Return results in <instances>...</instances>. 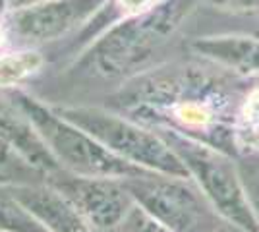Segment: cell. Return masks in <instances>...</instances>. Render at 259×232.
I'll return each instance as SVG.
<instances>
[{"label": "cell", "instance_id": "6da1fadb", "mask_svg": "<svg viewBox=\"0 0 259 232\" xmlns=\"http://www.w3.org/2000/svg\"><path fill=\"white\" fill-rule=\"evenodd\" d=\"M14 101L25 112V116L41 135L49 151L54 155V159L62 161L66 166L74 168L79 174L89 178H134L143 174L140 166L120 159L118 155L99 144L93 135H89L62 116L47 111L43 105H39L31 97L18 95Z\"/></svg>", "mask_w": 259, "mask_h": 232}, {"label": "cell", "instance_id": "7a4b0ae2", "mask_svg": "<svg viewBox=\"0 0 259 232\" xmlns=\"http://www.w3.org/2000/svg\"><path fill=\"white\" fill-rule=\"evenodd\" d=\"M60 114L62 118L76 124L77 128H81L89 135H93L108 151L118 155L120 159L132 165L147 170H157L166 176H190L188 166L184 165V161L172 147L166 144V140L147 130H141L140 126L132 122L91 109H66Z\"/></svg>", "mask_w": 259, "mask_h": 232}, {"label": "cell", "instance_id": "3957f363", "mask_svg": "<svg viewBox=\"0 0 259 232\" xmlns=\"http://www.w3.org/2000/svg\"><path fill=\"white\" fill-rule=\"evenodd\" d=\"M166 144L178 153L190 174L197 178L221 215L244 230L259 232V221L244 192L240 172L225 155L176 133H170Z\"/></svg>", "mask_w": 259, "mask_h": 232}, {"label": "cell", "instance_id": "277c9868", "mask_svg": "<svg viewBox=\"0 0 259 232\" xmlns=\"http://www.w3.org/2000/svg\"><path fill=\"white\" fill-rule=\"evenodd\" d=\"M192 2L194 0H166L147 16L116 27L95 51L101 70L107 74H118L143 60L178 27Z\"/></svg>", "mask_w": 259, "mask_h": 232}, {"label": "cell", "instance_id": "5b68a950", "mask_svg": "<svg viewBox=\"0 0 259 232\" xmlns=\"http://www.w3.org/2000/svg\"><path fill=\"white\" fill-rule=\"evenodd\" d=\"M124 190L172 232H213V219L190 188L170 180L134 176Z\"/></svg>", "mask_w": 259, "mask_h": 232}, {"label": "cell", "instance_id": "8992f818", "mask_svg": "<svg viewBox=\"0 0 259 232\" xmlns=\"http://www.w3.org/2000/svg\"><path fill=\"white\" fill-rule=\"evenodd\" d=\"M103 0H45L18 8L10 18L14 35L25 41H51L83 22Z\"/></svg>", "mask_w": 259, "mask_h": 232}, {"label": "cell", "instance_id": "52a82bcc", "mask_svg": "<svg viewBox=\"0 0 259 232\" xmlns=\"http://www.w3.org/2000/svg\"><path fill=\"white\" fill-rule=\"evenodd\" d=\"M56 190L72 201L87 224L97 228H110L118 224L128 213V194L101 178H72L58 182Z\"/></svg>", "mask_w": 259, "mask_h": 232}, {"label": "cell", "instance_id": "ba28073f", "mask_svg": "<svg viewBox=\"0 0 259 232\" xmlns=\"http://www.w3.org/2000/svg\"><path fill=\"white\" fill-rule=\"evenodd\" d=\"M10 192L49 232H91L79 211L58 190L10 186Z\"/></svg>", "mask_w": 259, "mask_h": 232}, {"label": "cell", "instance_id": "9c48e42d", "mask_svg": "<svg viewBox=\"0 0 259 232\" xmlns=\"http://www.w3.org/2000/svg\"><path fill=\"white\" fill-rule=\"evenodd\" d=\"M194 49L201 55L248 72H259V39L251 37H209L195 41Z\"/></svg>", "mask_w": 259, "mask_h": 232}, {"label": "cell", "instance_id": "30bf717a", "mask_svg": "<svg viewBox=\"0 0 259 232\" xmlns=\"http://www.w3.org/2000/svg\"><path fill=\"white\" fill-rule=\"evenodd\" d=\"M0 232H49L0 182Z\"/></svg>", "mask_w": 259, "mask_h": 232}, {"label": "cell", "instance_id": "8fae6325", "mask_svg": "<svg viewBox=\"0 0 259 232\" xmlns=\"http://www.w3.org/2000/svg\"><path fill=\"white\" fill-rule=\"evenodd\" d=\"M43 64V58L37 53H14L0 56V87H8L23 77L31 76Z\"/></svg>", "mask_w": 259, "mask_h": 232}, {"label": "cell", "instance_id": "7c38bea8", "mask_svg": "<svg viewBox=\"0 0 259 232\" xmlns=\"http://www.w3.org/2000/svg\"><path fill=\"white\" fill-rule=\"evenodd\" d=\"M242 137L246 140V144L259 147V87L249 93L248 101L244 105L242 112Z\"/></svg>", "mask_w": 259, "mask_h": 232}, {"label": "cell", "instance_id": "4fadbf2b", "mask_svg": "<svg viewBox=\"0 0 259 232\" xmlns=\"http://www.w3.org/2000/svg\"><path fill=\"white\" fill-rule=\"evenodd\" d=\"M238 172H240V180L248 196L249 205L255 213V217H259V159L244 161L238 168Z\"/></svg>", "mask_w": 259, "mask_h": 232}, {"label": "cell", "instance_id": "5bb4252c", "mask_svg": "<svg viewBox=\"0 0 259 232\" xmlns=\"http://www.w3.org/2000/svg\"><path fill=\"white\" fill-rule=\"evenodd\" d=\"M25 163L12 151V147L0 137V182H8L14 172H22Z\"/></svg>", "mask_w": 259, "mask_h": 232}, {"label": "cell", "instance_id": "9a60e30c", "mask_svg": "<svg viewBox=\"0 0 259 232\" xmlns=\"http://www.w3.org/2000/svg\"><path fill=\"white\" fill-rule=\"evenodd\" d=\"M176 114L180 120L190 124V126H205L207 122L211 120V112L197 103H184L178 107Z\"/></svg>", "mask_w": 259, "mask_h": 232}, {"label": "cell", "instance_id": "2e32d148", "mask_svg": "<svg viewBox=\"0 0 259 232\" xmlns=\"http://www.w3.org/2000/svg\"><path fill=\"white\" fill-rule=\"evenodd\" d=\"M211 2L232 10H259V0H211Z\"/></svg>", "mask_w": 259, "mask_h": 232}, {"label": "cell", "instance_id": "e0dca14e", "mask_svg": "<svg viewBox=\"0 0 259 232\" xmlns=\"http://www.w3.org/2000/svg\"><path fill=\"white\" fill-rule=\"evenodd\" d=\"M153 0H122V6L128 12H141L145 10Z\"/></svg>", "mask_w": 259, "mask_h": 232}, {"label": "cell", "instance_id": "ac0fdd59", "mask_svg": "<svg viewBox=\"0 0 259 232\" xmlns=\"http://www.w3.org/2000/svg\"><path fill=\"white\" fill-rule=\"evenodd\" d=\"M10 6L14 10L18 8H25V6H31V4H39V2H45V0H8Z\"/></svg>", "mask_w": 259, "mask_h": 232}, {"label": "cell", "instance_id": "d6986e66", "mask_svg": "<svg viewBox=\"0 0 259 232\" xmlns=\"http://www.w3.org/2000/svg\"><path fill=\"white\" fill-rule=\"evenodd\" d=\"M4 43V31H2V27H0V44Z\"/></svg>", "mask_w": 259, "mask_h": 232}, {"label": "cell", "instance_id": "ffe728a7", "mask_svg": "<svg viewBox=\"0 0 259 232\" xmlns=\"http://www.w3.org/2000/svg\"><path fill=\"white\" fill-rule=\"evenodd\" d=\"M4 2H6V0H0V8H2V4H4Z\"/></svg>", "mask_w": 259, "mask_h": 232}]
</instances>
